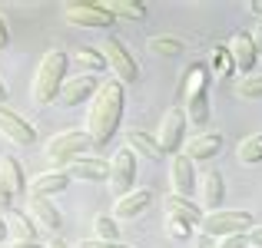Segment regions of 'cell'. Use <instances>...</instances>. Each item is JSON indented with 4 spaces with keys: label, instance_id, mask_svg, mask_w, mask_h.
I'll list each match as a JSON object with an SVG mask.
<instances>
[{
    "label": "cell",
    "instance_id": "1",
    "mask_svg": "<svg viewBox=\"0 0 262 248\" xmlns=\"http://www.w3.org/2000/svg\"><path fill=\"white\" fill-rule=\"evenodd\" d=\"M123 103H126V86L116 80L100 83V89L93 93L86 109V126L83 133L90 136L93 146H106L116 133H120V122H123Z\"/></svg>",
    "mask_w": 262,
    "mask_h": 248
},
{
    "label": "cell",
    "instance_id": "2",
    "mask_svg": "<svg viewBox=\"0 0 262 248\" xmlns=\"http://www.w3.org/2000/svg\"><path fill=\"white\" fill-rule=\"evenodd\" d=\"M67 66H70V57L63 50H47L37 63V73H33L30 83V100L40 103V106H50L57 103L60 86L67 83Z\"/></svg>",
    "mask_w": 262,
    "mask_h": 248
},
{
    "label": "cell",
    "instance_id": "3",
    "mask_svg": "<svg viewBox=\"0 0 262 248\" xmlns=\"http://www.w3.org/2000/svg\"><path fill=\"white\" fill-rule=\"evenodd\" d=\"M93 149V142H90V136L83 129H63V133L50 136V139L43 142V159L53 165V169H67L70 162L83 159V156Z\"/></svg>",
    "mask_w": 262,
    "mask_h": 248
},
{
    "label": "cell",
    "instance_id": "4",
    "mask_svg": "<svg viewBox=\"0 0 262 248\" xmlns=\"http://www.w3.org/2000/svg\"><path fill=\"white\" fill-rule=\"evenodd\" d=\"M252 212L249 209H219V212H209L203 215L199 222V235L209 238V242H219L226 235H246L252 229Z\"/></svg>",
    "mask_w": 262,
    "mask_h": 248
},
{
    "label": "cell",
    "instance_id": "5",
    "mask_svg": "<svg viewBox=\"0 0 262 248\" xmlns=\"http://www.w3.org/2000/svg\"><path fill=\"white\" fill-rule=\"evenodd\" d=\"M100 53H103V60H106V66L113 70L116 83H123V86H126V83H136V80H140V63H136V57L129 53V46L123 43L120 37L106 33Z\"/></svg>",
    "mask_w": 262,
    "mask_h": 248
},
{
    "label": "cell",
    "instance_id": "6",
    "mask_svg": "<svg viewBox=\"0 0 262 248\" xmlns=\"http://www.w3.org/2000/svg\"><path fill=\"white\" fill-rule=\"evenodd\" d=\"M156 142H160L163 156L183 153V146H186V113H183V106L166 109V116H163V122H160V133H156Z\"/></svg>",
    "mask_w": 262,
    "mask_h": 248
},
{
    "label": "cell",
    "instance_id": "7",
    "mask_svg": "<svg viewBox=\"0 0 262 248\" xmlns=\"http://www.w3.org/2000/svg\"><path fill=\"white\" fill-rule=\"evenodd\" d=\"M63 20L73 27H90V30H106L113 23V13L100 4V0H86V4H67L63 7Z\"/></svg>",
    "mask_w": 262,
    "mask_h": 248
},
{
    "label": "cell",
    "instance_id": "8",
    "mask_svg": "<svg viewBox=\"0 0 262 248\" xmlns=\"http://www.w3.org/2000/svg\"><path fill=\"white\" fill-rule=\"evenodd\" d=\"M106 182H110V192H113L116 199L136 189V156L129 153V149H116V156L110 159Z\"/></svg>",
    "mask_w": 262,
    "mask_h": 248
},
{
    "label": "cell",
    "instance_id": "9",
    "mask_svg": "<svg viewBox=\"0 0 262 248\" xmlns=\"http://www.w3.org/2000/svg\"><path fill=\"white\" fill-rule=\"evenodd\" d=\"M100 89V80L90 77V73H77V77H67V83L60 86L57 103L60 106H80V103H90L93 93Z\"/></svg>",
    "mask_w": 262,
    "mask_h": 248
},
{
    "label": "cell",
    "instance_id": "10",
    "mask_svg": "<svg viewBox=\"0 0 262 248\" xmlns=\"http://www.w3.org/2000/svg\"><path fill=\"white\" fill-rule=\"evenodd\" d=\"M219 153H223V133H219V129H203V133H196L183 146V156L189 162H209V159H216Z\"/></svg>",
    "mask_w": 262,
    "mask_h": 248
},
{
    "label": "cell",
    "instance_id": "11",
    "mask_svg": "<svg viewBox=\"0 0 262 248\" xmlns=\"http://www.w3.org/2000/svg\"><path fill=\"white\" fill-rule=\"evenodd\" d=\"M0 136L10 139L13 146H30V142L37 139V129H33V122H27L20 113L0 106Z\"/></svg>",
    "mask_w": 262,
    "mask_h": 248
},
{
    "label": "cell",
    "instance_id": "12",
    "mask_svg": "<svg viewBox=\"0 0 262 248\" xmlns=\"http://www.w3.org/2000/svg\"><path fill=\"white\" fill-rule=\"evenodd\" d=\"M196 185H199V195H203V205H199V209H203V215L223 209V202H226V179H223V172H219V169L203 172Z\"/></svg>",
    "mask_w": 262,
    "mask_h": 248
},
{
    "label": "cell",
    "instance_id": "13",
    "mask_svg": "<svg viewBox=\"0 0 262 248\" xmlns=\"http://www.w3.org/2000/svg\"><path fill=\"white\" fill-rule=\"evenodd\" d=\"M226 50H229V60H232V73H243V77H249L252 70H256V46H252L249 33H232L229 43H226Z\"/></svg>",
    "mask_w": 262,
    "mask_h": 248
},
{
    "label": "cell",
    "instance_id": "14",
    "mask_svg": "<svg viewBox=\"0 0 262 248\" xmlns=\"http://www.w3.org/2000/svg\"><path fill=\"white\" fill-rule=\"evenodd\" d=\"M169 182H173V195L192 199V189H196V182H199L196 162H189L183 153H176L173 162H169Z\"/></svg>",
    "mask_w": 262,
    "mask_h": 248
},
{
    "label": "cell",
    "instance_id": "15",
    "mask_svg": "<svg viewBox=\"0 0 262 248\" xmlns=\"http://www.w3.org/2000/svg\"><path fill=\"white\" fill-rule=\"evenodd\" d=\"M27 215H30V222L37 225L40 232H60V225H63V215H60V209L50 202V199H37V195H27Z\"/></svg>",
    "mask_w": 262,
    "mask_h": 248
},
{
    "label": "cell",
    "instance_id": "16",
    "mask_svg": "<svg viewBox=\"0 0 262 248\" xmlns=\"http://www.w3.org/2000/svg\"><path fill=\"white\" fill-rule=\"evenodd\" d=\"M67 179L70 182H106L110 176V162L106 159H96V156H83V159L67 165Z\"/></svg>",
    "mask_w": 262,
    "mask_h": 248
},
{
    "label": "cell",
    "instance_id": "17",
    "mask_svg": "<svg viewBox=\"0 0 262 248\" xmlns=\"http://www.w3.org/2000/svg\"><path fill=\"white\" fill-rule=\"evenodd\" d=\"M4 225H7V242H40V229L30 222V215L20 209L4 212Z\"/></svg>",
    "mask_w": 262,
    "mask_h": 248
},
{
    "label": "cell",
    "instance_id": "18",
    "mask_svg": "<svg viewBox=\"0 0 262 248\" xmlns=\"http://www.w3.org/2000/svg\"><path fill=\"white\" fill-rule=\"evenodd\" d=\"M67 185H70L67 172H63V169H50V172H40V176H33V182L27 185V195L53 199V195H60V192H67Z\"/></svg>",
    "mask_w": 262,
    "mask_h": 248
},
{
    "label": "cell",
    "instance_id": "19",
    "mask_svg": "<svg viewBox=\"0 0 262 248\" xmlns=\"http://www.w3.org/2000/svg\"><path fill=\"white\" fill-rule=\"evenodd\" d=\"M163 209H166V218H179V222L192 225V229H199V222H203V209H199L192 199L173 195V192L163 199Z\"/></svg>",
    "mask_w": 262,
    "mask_h": 248
},
{
    "label": "cell",
    "instance_id": "20",
    "mask_svg": "<svg viewBox=\"0 0 262 248\" xmlns=\"http://www.w3.org/2000/svg\"><path fill=\"white\" fill-rule=\"evenodd\" d=\"M149 202H153V192L149 189H133L113 202V218H136L149 209Z\"/></svg>",
    "mask_w": 262,
    "mask_h": 248
},
{
    "label": "cell",
    "instance_id": "21",
    "mask_svg": "<svg viewBox=\"0 0 262 248\" xmlns=\"http://www.w3.org/2000/svg\"><path fill=\"white\" fill-rule=\"evenodd\" d=\"M123 149H129L133 156H143V159H149V162L163 159V149H160V142H156V136L143 133V129H129V133L123 136Z\"/></svg>",
    "mask_w": 262,
    "mask_h": 248
},
{
    "label": "cell",
    "instance_id": "22",
    "mask_svg": "<svg viewBox=\"0 0 262 248\" xmlns=\"http://www.w3.org/2000/svg\"><path fill=\"white\" fill-rule=\"evenodd\" d=\"M0 182L13 192V199L27 195V176H24V169H20V162L13 159V156H0Z\"/></svg>",
    "mask_w": 262,
    "mask_h": 248
},
{
    "label": "cell",
    "instance_id": "23",
    "mask_svg": "<svg viewBox=\"0 0 262 248\" xmlns=\"http://www.w3.org/2000/svg\"><path fill=\"white\" fill-rule=\"evenodd\" d=\"M209 70H206V63H192L189 70L183 73V103L192 100V96L199 93H209Z\"/></svg>",
    "mask_w": 262,
    "mask_h": 248
},
{
    "label": "cell",
    "instance_id": "24",
    "mask_svg": "<svg viewBox=\"0 0 262 248\" xmlns=\"http://www.w3.org/2000/svg\"><path fill=\"white\" fill-rule=\"evenodd\" d=\"M183 113H186V126L203 133V129L209 126V93H199V96H192V100H186Z\"/></svg>",
    "mask_w": 262,
    "mask_h": 248
},
{
    "label": "cell",
    "instance_id": "25",
    "mask_svg": "<svg viewBox=\"0 0 262 248\" xmlns=\"http://www.w3.org/2000/svg\"><path fill=\"white\" fill-rule=\"evenodd\" d=\"M73 63L80 66V73H90V77H96V73L106 70V60H103V53L96 50V46H83V50L73 53Z\"/></svg>",
    "mask_w": 262,
    "mask_h": 248
},
{
    "label": "cell",
    "instance_id": "26",
    "mask_svg": "<svg viewBox=\"0 0 262 248\" xmlns=\"http://www.w3.org/2000/svg\"><path fill=\"white\" fill-rule=\"evenodd\" d=\"M236 159L243 165H259L262 162V133H252V136H246V139L239 142Z\"/></svg>",
    "mask_w": 262,
    "mask_h": 248
},
{
    "label": "cell",
    "instance_id": "27",
    "mask_svg": "<svg viewBox=\"0 0 262 248\" xmlns=\"http://www.w3.org/2000/svg\"><path fill=\"white\" fill-rule=\"evenodd\" d=\"M106 7L113 17H126V20H143L146 17V4H140V0H106Z\"/></svg>",
    "mask_w": 262,
    "mask_h": 248
},
{
    "label": "cell",
    "instance_id": "28",
    "mask_svg": "<svg viewBox=\"0 0 262 248\" xmlns=\"http://www.w3.org/2000/svg\"><path fill=\"white\" fill-rule=\"evenodd\" d=\"M209 77H232V60H229V50H226V43H216V50H212L209 57Z\"/></svg>",
    "mask_w": 262,
    "mask_h": 248
},
{
    "label": "cell",
    "instance_id": "29",
    "mask_svg": "<svg viewBox=\"0 0 262 248\" xmlns=\"http://www.w3.org/2000/svg\"><path fill=\"white\" fill-rule=\"evenodd\" d=\"M236 96L246 103H256L262 100V73H249V77H243L236 83Z\"/></svg>",
    "mask_w": 262,
    "mask_h": 248
},
{
    "label": "cell",
    "instance_id": "30",
    "mask_svg": "<svg viewBox=\"0 0 262 248\" xmlns=\"http://www.w3.org/2000/svg\"><path fill=\"white\" fill-rule=\"evenodd\" d=\"M93 238L100 242H120V225L113 215H96L93 218Z\"/></svg>",
    "mask_w": 262,
    "mask_h": 248
},
{
    "label": "cell",
    "instance_id": "31",
    "mask_svg": "<svg viewBox=\"0 0 262 248\" xmlns=\"http://www.w3.org/2000/svg\"><path fill=\"white\" fill-rule=\"evenodd\" d=\"M149 50L160 53V57H176V53L183 50V40H176V37H153L149 40Z\"/></svg>",
    "mask_w": 262,
    "mask_h": 248
},
{
    "label": "cell",
    "instance_id": "32",
    "mask_svg": "<svg viewBox=\"0 0 262 248\" xmlns=\"http://www.w3.org/2000/svg\"><path fill=\"white\" fill-rule=\"evenodd\" d=\"M166 232L176 238V242H189V238H196V229L186 222H179V218H166Z\"/></svg>",
    "mask_w": 262,
    "mask_h": 248
},
{
    "label": "cell",
    "instance_id": "33",
    "mask_svg": "<svg viewBox=\"0 0 262 248\" xmlns=\"http://www.w3.org/2000/svg\"><path fill=\"white\" fill-rule=\"evenodd\" d=\"M216 248H249V245H246V235H226L216 242Z\"/></svg>",
    "mask_w": 262,
    "mask_h": 248
},
{
    "label": "cell",
    "instance_id": "34",
    "mask_svg": "<svg viewBox=\"0 0 262 248\" xmlns=\"http://www.w3.org/2000/svg\"><path fill=\"white\" fill-rule=\"evenodd\" d=\"M10 209H13V192L0 182V215H4V212H10Z\"/></svg>",
    "mask_w": 262,
    "mask_h": 248
},
{
    "label": "cell",
    "instance_id": "35",
    "mask_svg": "<svg viewBox=\"0 0 262 248\" xmlns=\"http://www.w3.org/2000/svg\"><path fill=\"white\" fill-rule=\"evenodd\" d=\"M80 248H129L123 242H100V238H86V242H80Z\"/></svg>",
    "mask_w": 262,
    "mask_h": 248
},
{
    "label": "cell",
    "instance_id": "36",
    "mask_svg": "<svg viewBox=\"0 0 262 248\" xmlns=\"http://www.w3.org/2000/svg\"><path fill=\"white\" fill-rule=\"evenodd\" d=\"M246 245H249V248H262V225H252V229L246 232Z\"/></svg>",
    "mask_w": 262,
    "mask_h": 248
},
{
    "label": "cell",
    "instance_id": "37",
    "mask_svg": "<svg viewBox=\"0 0 262 248\" xmlns=\"http://www.w3.org/2000/svg\"><path fill=\"white\" fill-rule=\"evenodd\" d=\"M249 40L256 46V57H262V20H256V27L249 30Z\"/></svg>",
    "mask_w": 262,
    "mask_h": 248
},
{
    "label": "cell",
    "instance_id": "38",
    "mask_svg": "<svg viewBox=\"0 0 262 248\" xmlns=\"http://www.w3.org/2000/svg\"><path fill=\"white\" fill-rule=\"evenodd\" d=\"M7 43H10V30H7V20L0 17V50H7Z\"/></svg>",
    "mask_w": 262,
    "mask_h": 248
},
{
    "label": "cell",
    "instance_id": "39",
    "mask_svg": "<svg viewBox=\"0 0 262 248\" xmlns=\"http://www.w3.org/2000/svg\"><path fill=\"white\" fill-rule=\"evenodd\" d=\"M4 248H43L40 242H7Z\"/></svg>",
    "mask_w": 262,
    "mask_h": 248
},
{
    "label": "cell",
    "instance_id": "40",
    "mask_svg": "<svg viewBox=\"0 0 262 248\" xmlns=\"http://www.w3.org/2000/svg\"><path fill=\"white\" fill-rule=\"evenodd\" d=\"M196 248H216V242H209V238H203V235H196Z\"/></svg>",
    "mask_w": 262,
    "mask_h": 248
},
{
    "label": "cell",
    "instance_id": "41",
    "mask_svg": "<svg viewBox=\"0 0 262 248\" xmlns=\"http://www.w3.org/2000/svg\"><path fill=\"white\" fill-rule=\"evenodd\" d=\"M249 10H252V13H256V17L262 20V0H252V4H249Z\"/></svg>",
    "mask_w": 262,
    "mask_h": 248
},
{
    "label": "cell",
    "instance_id": "42",
    "mask_svg": "<svg viewBox=\"0 0 262 248\" xmlns=\"http://www.w3.org/2000/svg\"><path fill=\"white\" fill-rule=\"evenodd\" d=\"M47 248H70V245H67L63 238H57V235H53V238H50V245H47Z\"/></svg>",
    "mask_w": 262,
    "mask_h": 248
},
{
    "label": "cell",
    "instance_id": "43",
    "mask_svg": "<svg viewBox=\"0 0 262 248\" xmlns=\"http://www.w3.org/2000/svg\"><path fill=\"white\" fill-rule=\"evenodd\" d=\"M0 106H7V83L0 80Z\"/></svg>",
    "mask_w": 262,
    "mask_h": 248
},
{
    "label": "cell",
    "instance_id": "44",
    "mask_svg": "<svg viewBox=\"0 0 262 248\" xmlns=\"http://www.w3.org/2000/svg\"><path fill=\"white\" fill-rule=\"evenodd\" d=\"M7 238V225H4V215H0V242Z\"/></svg>",
    "mask_w": 262,
    "mask_h": 248
}]
</instances>
